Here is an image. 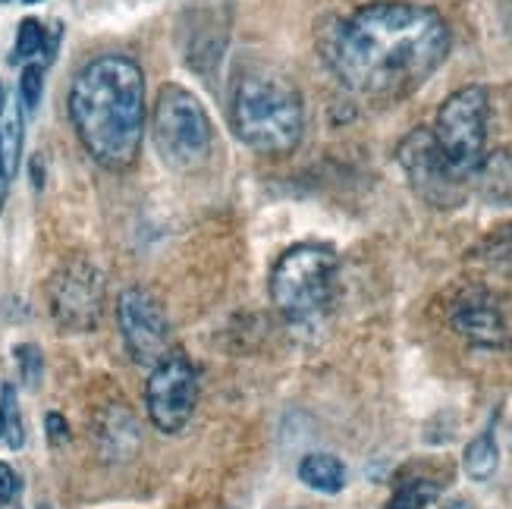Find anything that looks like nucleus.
Returning <instances> with one entry per match:
<instances>
[{"mask_svg": "<svg viewBox=\"0 0 512 509\" xmlns=\"http://www.w3.org/2000/svg\"><path fill=\"white\" fill-rule=\"evenodd\" d=\"M7 186H10V180H7L4 167H0V211H4V202H7Z\"/></svg>", "mask_w": 512, "mask_h": 509, "instance_id": "a878e982", "label": "nucleus"}, {"mask_svg": "<svg viewBox=\"0 0 512 509\" xmlns=\"http://www.w3.org/2000/svg\"><path fill=\"white\" fill-rule=\"evenodd\" d=\"M0 406H4V440L10 450H19L26 444V428H22V415H19V403H16V387L4 384L0 390Z\"/></svg>", "mask_w": 512, "mask_h": 509, "instance_id": "f3484780", "label": "nucleus"}, {"mask_svg": "<svg viewBox=\"0 0 512 509\" xmlns=\"http://www.w3.org/2000/svg\"><path fill=\"white\" fill-rule=\"evenodd\" d=\"M4 98H7V92H4V82H0V104H4Z\"/></svg>", "mask_w": 512, "mask_h": 509, "instance_id": "c85d7f7f", "label": "nucleus"}, {"mask_svg": "<svg viewBox=\"0 0 512 509\" xmlns=\"http://www.w3.org/2000/svg\"><path fill=\"white\" fill-rule=\"evenodd\" d=\"M16 356V365H19V378L26 381L29 390H38L41 387V378H44V359H41V349L35 343H19L13 349Z\"/></svg>", "mask_w": 512, "mask_h": 509, "instance_id": "a211bd4d", "label": "nucleus"}, {"mask_svg": "<svg viewBox=\"0 0 512 509\" xmlns=\"http://www.w3.org/2000/svg\"><path fill=\"white\" fill-rule=\"evenodd\" d=\"M95 437L107 459H129L139 447V425L123 406H110L98 415Z\"/></svg>", "mask_w": 512, "mask_h": 509, "instance_id": "f8f14e48", "label": "nucleus"}, {"mask_svg": "<svg viewBox=\"0 0 512 509\" xmlns=\"http://www.w3.org/2000/svg\"><path fill=\"white\" fill-rule=\"evenodd\" d=\"M233 132L261 154L296 151L305 132V104L293 79L274 70L239 73L230 92Z\"/></svg>", "mask_w": 512, "mask_h": 509, "instance_id": "7ed1b4c3", "label": "nucleus"}, {"mask_svg": "<svg viewBox=\"0 0 512 509\" xmlns=\"http://www.w3.org/2000/svg\"><path fill=\"white\" fill-rule=\"evenodd\" d=\"M60 35H63V26H60V22H54V26H51V35H48V29H44V60H54L57 57V44H60Z\"/></svg>", "mask_w": 512, "mask_h": 509, "instance_id": "b1692460", "label": "nucleus"}, {"mask_svg": "<svg viewBox=\"0 0 512 509\" xmlns=\"http://www.w3.org/2000/svg\"><path fill=\"white\" fill-rule=\"evenodd\" d=\"M462 469L472 481H491L500 469V447H497V437L494 428L481 431L469 447L462 453Z\"/></svg>", "mask_w": 512, "mask_h": 509, "instance_id": "2eb2a0df", "label": "nucleus"}, {"mask_svg": "<svg viewBox=\"0 0 512 509\" xmlns=\"http://www.w3.org/2000/svg\"><path fill=\"white\" fill-rule=\"evenodd\" d=\"M104 274L85 258H70L54 271L48 283V305L51 315L63 330L88 334L101 324L104 315Z\"/></svg>", "mask_w": 512, "mask_h": 509, "instance_id": "0eeeda50", "label": "nucleus"}, {"mask_svg": "<svg viewBox=\"0 0 512 509\" xmlns=\"http://www.w3.org/2000/svg\"><path fill=\"white\" fill-rule=\"evenodd\" d=\"M70 120L92 161L104 170H129L145 136V73L126 54L88 60L70 88Z\"/></svg>", "mask_w": 512, "mask_h": 509, "instance_id": "f03ea898", "label": "nucleus"}, {"mask_svg": "<svg viewBox=\"0 0 512 509\" xmlns=\"http://www.w3.org/2000/svg\"><path fill=\"white\" fill-rule=\"evenodd\" d=\"M41 92H44V66L41 63H29L22 70L19 79V101L26 110H35L41 104Z\"/></svg>", "mask_w": 512, "mask_h": 509, "instance_id": "aec40b11", "label": "nucleus"}, {"mask_svg": "<svg viewBox=\"0 0 512 509\" xmlns=\"http://www.w3.org/2000/svg\"><path fill=\"white\" fill-rule=\"evenodd\" d=\"M117 324L136 365L154 368L170 352V318L164 305L142 286H129L120 293Z\"/></svg>", "mask_w": 512, "mask_h": 509, "instance_id": "9d476101", "label": "nucleus"}, {"mask_svg": "<svg viewBox=\"0 0 512 509\" xmlns=\"http://www.w3.org/2000/svg\"><path fill=\"white\" fill-rule=\"evenodd\" d=\"M16 494H19V478L7 462H0V506H10Z\"/></svg>", "mask_w": 512, "mask_h": 509, "instance_id": "5701e85b", "label": "nucleus"}, {"mask_svg": "<svg viewBox=\"0 0 512 509\" xmlns=\"http://www.w3.org/2000/svg\"><path fill=\"white\" fill-rule=\"evenodd\" d=\"M487 255L512 271V227H506L503 233H497L491 242H487Z\"/></svg>", "mask_w": 512, "mask_h": 509, "instance_id": "412c9836", "label": "nucleus"}, {"mask_svg": "<svg viewBox=\"0 0 512 509\" xmlns=\"http://www.w3.org/2000/svg\"><path fill=\"white\" fill-rule=\"evenodd\" d=\"M44 428H48L51 447H63L66 440H70V425H66V418L60 412H48V418H44Z\"/></svg>", "mask_w": 512, "mask_h": 509, "instance_id": "4be33fe9", "label": "nucleus"}, {"mask_svg": "<svg viewBox=\"0 0 512 509\" xmlns=\"http://www.w3.org/2000/svg\"><path fill=\"white\" fill-rule=\"evenodd\" d=\"M198 406V371L183 352L167 356L151 368L145 384V409L161 434H180L192 422Z\"/></svg>", "mask_w": 512, "mask_h": 509, "instance_id": "6e6552de", "label": "nucleus"}, {"mask_svg": "<svg viewBox=\"0 0 512 509\" xmlns=\"http://www.w3.org/2000/svg\"><path fill=\"white\" fill-rule=\"evenodd\" d=\"M450 509H475V506H472V503H453Z\"/></svg>", "mask_w": 512, "mask_h": 509, "instance_id": "bb28decb", "label": "nucleus"}, {"mask_svg": "<svg viewBox=\"0 0 512 509\" xmlns=\"http://www.w3.org/2000/svg\"><path fill=\"white\" fill-rule=\"evenodd\" d=\"M450 26L437 10L377 0L321 29V54L349 92L399 101L425 85L450 54Z\"/></svg>", "mask_w": 512, "mask_h": 509, "instance_id": "f257e3e1", "label": "nucleus"}, {"mask_svg": "<svg viewBox=\"0 0 512 509\" xmlns=\"http://www.w3.org/2000/svg\"><path fill=\"white\" fill-rule=\"evenodd\" d=\"M22 158V104L16 95H7L0 104V167L13 180Z\"/></svg>", "mask_w": 512, "mask_h": 509, "instance_id": "4468645a", "label": "nucleus"}, {"mask_svg": "<svg viewBox=\"0 0 512 509\" xmlns=\"http://www.w3.org/2000/svg\"><path fill=\"white\" fill-rule=\"evenodd\" d=\"M32 183H35V189L44 186V164H41V154H35V158H32Z\"/></svg>", "mask_w": 512, "mask_h": 509, "instance_id": "393cba45", "label": "nucleus"}, {"mask_svg": "<svg viewBox=\"0 0 512 509\" xmlns=\"http://www.w3.org/2000/svg\"><path fill=\"white\" fill-rule=\"evenodd\" d=\"M0 437H4V406H0Z\"/></svg>", "mask_w": 512, "mask_h": 509, "instance_id": "cd10ccee", "label": "nucleus"}, {"mask_svg": "<svg viewBox=\"0 0 512 509\" xmlns=\"http://www.w3.org/2000/svg\"><path fill=\"white\" fill-rule=\"evenodd\" d=\"M299 481L318 494H340L346 488V466L333 453H308L299 462Z\"/></svg>", "mask_w": 512, "mask_h": 509, "instance_id": "ddd939ff", "label": "nucleus"}, {"mask_svg": "<svg viewBox=\"0 0 512 509\" xmlns=\"http://www.w3.org/2000/svg\"><path fill=\"white\" fill-rule=\"evenodd\" d=\"M487 120H491V98L484 85H465L453 92L437 110L434 139L443 161L453 167L465 183L475 180L484 164L487 148Z\"/></svg>", "mask_w": 512, "mask_h": 509, "instance_id": "423d86ee", "label": "nucleus"}, {"mask_svg": "<svg viewBox=\"0 0 512 509\" xmlns=\"http://www.w3.org/2000/svg\"><path fill=\"white\" fill-rule=\"evenodd\" d=\"M38 509H54L51 503H38Z\"/></svg>", "mask_w": 512, "mask_h": 509, "instance_id": "c756f323", "label": "nucleus"}, {"mask_svg": "<svg viewBox=\"0 0 512 509\" xmlns=\"http://www.w3.org/2000/svg\"><path fill=\"white\" fill-rule=\"evenodd\" d=\"M151 136L161 161L180 173L205 167L211 158V145H214L211 120L202 101L183 85L170 82L158 92L154 117H151Z\"/></svg>", "mask_w": 512, "mask_h": 509, "instance_id": "39448f33", "label": "nucleus"}, {"mask_svg": "<svg viewBox=\"0 0 512 509\" xmlns=\"http://www.w3.org/2000/svg\"><path fill=\"white\" fill-rule=\"evenodd\" d=\"M440 491H443V481L431 475L406 478V481H399V488L387 500V509H425L440 497Z\"/></svg>", "mask_w": 512, "mask_h": 509, "instance_id": "dca6fc26", "label": "nucleus"}, {"mask_svg": "<svg viewBox=\"0 0 512 509\" xmlns=\"http://www.w3.org/2000/svg\"><path fill=\"white\" fill-rule=\"evenodd\" d=\"M450 324L459 337H465L478 349H503L509 346V327L500 312L497 299L481 290L465 293L450 308Z\"/></svg>", "mask_w": 512, "mask_h": 509, "instance_id": "9b49d317", "label": "nucleus"}, {"mask_svg": "<svg viewBox=\"0 0 512 509\" xmlns=\"http://www.w3.org/2000/svg\"><path fill=\"white\" fill-rule=\"evenodd\" d=\"M340 258L321 242L286 249L271 271V299L289 324H315L337 296Z\"/></svg>", "mask_w": 512, "mask_h": 509, "instance_id": "20e7f679", "label": "nucleus"}, {"mask_svg": "<svg viewBox=\"0 0 512 509\" xmlns=\"http://www.w3.org/2000/svg\"><path fill=\"white\" fill-rule=\"evenodd\" d=\"M399 167L406 170L409 186L418 198H425L434 208H459L469 195V183L453 173V167L443 161L437 139L428 126L412 129L399 142Z\"/></svg>", "mask_w": 512, "mask_h": 509, "instance_id": "1a4fd4ad", "label": "nucleus"}, {"mask_svg": "<svg viewBox=\"0 0 512 509\" xmlns=\"http://www.w3.org/2000/svg\"><path fill=\"white\" fill-rule=\"evenodd\" d=\"M4 4H7V0H4Z\"/></svg>", "mask_w": 512, "mask_h": 509, "instance_id": "2f4dec72", "label": "nucleus"}, {"mask_svg": "<svg viewBox=\"0 0 512 509\" xmlns=\"http://www.w3.org/2000/svg\"><path fill=\"white\" fill-rule=\"evenodd\" d=\"M44 48V26L38 19H22L19 22V32H16V48H13V63L16 60H29L35 54H41Z\"/></svg>", "mask_w": 512, "mask_h": 509, "instance_id": "6ab92c4d", "label": "nucleus"}, {"mask_svg": "<svg viewBox=\"0 0 512 509\" xmlns=\"http://www.w3.org/2000/svg\"><path fill=\"white\" fill-rule=\"evenodd\" d=\"M26 4H38V0H26Z\"/></svg>", "mask_w": 512, "mask_h": 509, "instance_id": "7c9ffc66", "label": "nucleus"}]
</instances>
